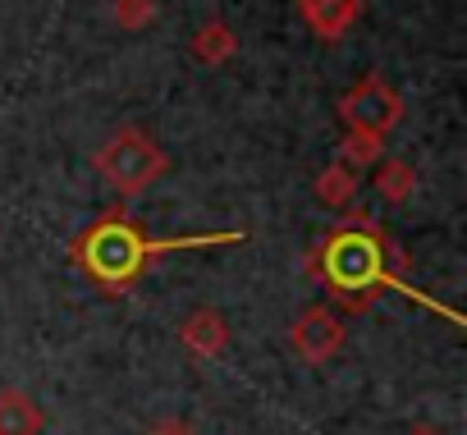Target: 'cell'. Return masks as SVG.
Returning <instances> with one entry per match:
<instances>
[{
    "instance_id": "obj_1",
    "label": "cell",
    "mask_w": 467,
    "mask_h": 435,
    "mask_svg": "<svg viewBox=\"0 0 467 435\" xmlns=\"http://www.w3.org/2000/svg\"><path fill=\"white\" fill-rule=\"evenodd\" d=\"M239 239H244L239 230L188 234V239H147L142 225H133L124 211H110V215H101L97 225H88L74 239L69 257L78 262V271L88 280H97L110 294H124L151 266V257H165V253H179V248H220V243H239Z\"/></svg>"
},
{
    "instance_id": "obj_2",
    "label": "cell",
    "mask_w": 467,
    "mask_h": 435,
    "mask_svg": "<svg viewBox=\"0 0 467 435\" xmlns=\"http://www.w3.org/2000/svg\"><path fill=\"white\" fill-rule=\"evenodd\" d=\"M321 275L335 289V298L348 312H367L376 303V289H403L389 271V257H399L385 239V230L371 221L367 211H348L344 221L326 234L321 243Z\"/></svg>"
},
{
    "instance_id": "obj_3",
    "label": "cell",
    "mask_w": 467,
    "mask_h": 435,
    "mask_svg": "<svg viewBox=\"0 0 467 435\" xmlns=\"http://www.w3.org/2000/svg\"><path fill=\"white\" fill-rule=\"evenodd\" d=\"M92 165L106 174V183H110L115 192L138 197L142 188H151V183L170 170V156L161 151V142H156L147 129L124 124V129H115V133L97 147Z\"/></svg>"
},
{
    "instance_id": "obj_4",
    "label": "cell",
    "mask_w": 467,
    "mask_h": 435,
    "mask_svg": "<svg viewBox=\"0 0 467 435\" xmlns=\"http://www.w3.org/2000/svg\"><path fill=\"white\" fill-rule=\"evenodd\" d=\"M339 119H344V129H367V133L385 138L403 119V97L380 74H367L362 83H353L339 97Z\"/></svg>"
},
{
    "instance_id": "obj_5",
    "label": "cell",
    "mask_w": 467,
    "mask_h": 435,
    "mask_svg": "<svg viewBox=\"0 0 467 435\" xmlns=\"http://www.w3.org/2000/svg\"><path fill=\"white\" fill-rule=\"evenodd\" d=\"M289 344L303 362H330L339 348H344V321L330 312V307H307L294 330H289Z\"/></svg>"
},
{
    "instance_id": "obj_6",
    "label": "cell",
    "mask_w": 467,
    "mask_h": 435,
    "mask_svg": "<svg viewBox=\"0 0 467 435\" xmlns=\"http://www.w3.org/2000/svg\"><path fill=\"white\" fill-rule=\"evenodd\" d=\"M298 19L307 24L312 37L344 42L362 19V0H298Z\"/></svg>"
},
{
    "instance_id": "obj_7",
    "label": "cell",
    "mask_w": 467,
    "mask_h": 435,
    "mask_svg": "<svg viewBox=\"0 0 467 435\" xmlns=\"http://www.w3.org/2000/svg\"><path fill=\"white\" fill-rule=\"evenodd\" d=\"M179 339H183V348H188L192 357H220V353H224V344H229V326H224V316H220V312L197 307L192 316H183Z\"/></svg>"
},
{
    "instance_id": "obj_8",
    "label": "cell",
    "mask_w": 467,
    "mask_h": 435,
    "mask_svg": "<svg viewBox=\"0 0 467 435\" xmlns=\"http://www.w3.org/2000/svg\"><path fill=\"white\" fill-rule=\"evenodd\" d=\"M42 403L24 389H0V435H42Z\"/></svg>"
},
{
    "instance_id": "obj_9",
    "label": "cell",
    "mask_w": 467,
    "mask_h": 435,
    "mask_svg": "<svg viewBox=\"0 0 467 435\" xmlns=\"http://www.w3.org/2000/svg\"><path fill=\"white\" fill-rule=\"evenodd\" d=\"M234 51H239V37H234V28H229L224 19L202 24V28H197V37H192V60H197V65L220 69V65H229V60H234Z\"/></svg>"
},
{
    "instance_id": "obj_10",
    "label": "cell",
    "mask_w": 467,
    "mask_h": 435,
    "mask_svg": "<svg viewBox=\"0 0 467 435\" xmlns=\"http://www.w3.org/2000/svg\"><path fill=\"white\" fill-rule=\"evenodd\" d=\"M358 170L353 165H344V161H335V165H326L321 174H317V202L321 206H348L353 197H358Z\"/></svg>"
},
{
    "instance_id": "obj_11",
    "label": "cell",
    "mask_w": 467,
    "mask_h": 435,
    "mask_svg": "<svg viewBox=\"0 0 467 435\" xmlns=\"http://www.w3.org/2000/svg\"><path fill=\"white\" fill-rule=\"evenodd\" d=\"M376 192L385 197V202H394V206H403L412 192H417V170L408 165V161H376Z\"/></svg>"
},
{
    "instance_id": "obj_12",
    "label": "cell",
    "mask_w": 467,
    "mask_h": 435,
    "mask_svg": "<svg viewBox=\"0 0 467 435\" xmlns=\"http://www.w3.org/2000/svg\"><path fill=\"white\" fill-rule=\"evenodd\" d=\"M380 156H385V138H380V133H367V129H348V133H344L339 161H344V165H353L358 174H362L367 165H376Z\"/></svg>"
},
{
    "instance_id": "obj_13",
    "label": "cell",
    "mask_w": 467,
    "mask_h": 435,
    "mask_svg": "<svg viewBox=\"0 0 467 435\" xmlns=\"http://www.w3.org/2000/svg\"><path fill=\"white\" fill-rule=\"evenodd\" d=\"M110 10H115V24L124 33H142L156 24V0H115Z\"/></svg>"
},
{
    "instance_id": "obj_14",
    "label": "cell",
    "mask_w": 467,
    "mask_h": 435,
    "mask_svg": "<svg viewBox=\"0 0 467 435\" xmlns=\"http://www.w3.org/2000/svg\"><path fill=\"white\" fill-rule=\"evenodd\" d=\"M147 435H192V426H188V421H179V417H165V421H156Z\"/></svg>"
},
{
    "instance_id": "obj_15",
    "label": "cell",
    "mask_w": 467,
    "mask_h": 435,
    "mask_svg": "<svg viewBox=\"0 0 467 435\" xmlns=\"http://www.w3.org/2000/svg\"><path fill=\"white\" fill-rule=\"evenodd\" d=\"M412 435H435V430H412Z\"/></svg>"
}]
</instances>
